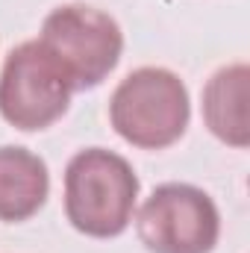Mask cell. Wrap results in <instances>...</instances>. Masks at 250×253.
<instances>
[{
  "instance_id": "cell-1",
  "label": "cell",
  "mask_w": 250,
  "mask_h": 253,
  "mask_svg": "<svg viewBox=\"0 0 250 253\" xmlns=\"http://www.w3.org/2000/svg\"><path fill=\"white\" fill-rule=\"evenodd\" d=\"M138 189V177L124 156L85 147L65 165V215L88 239H115L135 215Z\"/></svg>"
},
{
  "instance_id": "cell-2",
  "label": "cell",
  "mask_w": 250,
  "mask_h": 253,
  "mask_svg": "<svg viewBox=\"0 0 250 253\" xmlns=\"http://www.w3.org/2000/svg\"><path fill=\"white\" fill-rule=\"evenodd\" d=\"M188 118V88L168 68H135L109 97V121L115 132L141 150H165L180 141Z\"/></svg>"
},
{
  "instance_id": "cell-3",
  "label": "cell",
  "mask_w": 250,
  "mask_h": 253,
  "mask_svg": "<svg viewBox=\"0 0 250 253\" xmlns=\"http://www.w3.org/2000/svg\"><path fill=\"white\" fill-rule=\"evenodd\" d=\"M39 42L62 65L74 91L97 88L124 53V33L118 21L85 3L56 6L44 18Z\"/></svg>"
},
{
  "instance_id": "cell-4",
  "label": "cell",
  "mask_w": 250,
  "mask_h": 253,
  "mask_svg": "<svg viewBox=\"0 0 250 253\" xmlns=\"http://www.w3.org/2000/svg\"><path fill=\"white\" fill-rule=\"evenodd\" d=\"M71 94L68 74L39 39L9 50L0 71V118L6 124L24 132L44 129L68 112Z\"/></svg>"
},
{
  "instance_id": "cell-5",
  "label": "cell",
  "mask_w": 250,
  "mask_h": 253,
  "mask_svg": "<svg viewBox=\"0 0 250 253\" xmlns=\"http://www.w3.org/2000/svg\"><path fill=\"white\" fill-rule=\"evenodd\" d=\"M135 233L150 253H212L221 236V215L203 189L162 183L141 203Z\"/></svg>"
},
{
  "instance_id": "cell-6",
  "label": "cell",
  "mask_w": 250,
  "mask_h": 253,
  "mask_svg": "<svg viewBox=\"0 0 250 253\" xmlns=\"http://www.w3.org/2000/svg\"><path fill=\"white\" fill-rule=\"evenodd\" d=\"M248 94H250V68L245 62H233L218 68L203 85V124L209 132L245 150L250 144L248 124Z\"/></svg>"
},
{
  "instance_id": "cell-7",
  "label": "cell",
  "mask_w": 250,
  "mask_h": 253,
  "mask_svg": "<svg viewBox=\"0 0 250 253\" xmlns=\"http://www.w3.org/2000/svg\"><path fill=\"white\" fill-rule=\"evenodd\" d=\"M50 194V174L42 156L27 147H0V221L18 224L33 218Z\"/></svg>"
}]
</instances>
